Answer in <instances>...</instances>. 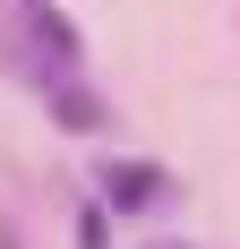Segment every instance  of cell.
I'll return each instance as SVG.
<instances>
[{"instance_id": "obj_1", "label": "cell", "mask_w": 240, "mask_h": 249, "mask_svg": "<svg viewBox=\"0 0 240 249\" xmlns=\"http://www.w3.org/2000/svg\"><path fill=\"white\" fill-rule=\"evenodd\" d=\"M43 103H51V121L69 129V138H103V129H112V103H103L77 69H60V77H51V86H43Z\"/></svg>"}, {"instance_id": "obj_3", "label": "cell", "mask_w": 240, "mask_h": 249, "mask_svg": "<svg viewBox=\"0 0 240 249\" xmlns=\"http://www.w3.org/2000/svg\"><path fill=\"white\" fill-rule=\"evenodd\" d=\"M112 241V232H103V206H86V215H77V249H103Z\"/></svg>"}, {"instance_id": "obj_2", "label": "cell", "mask_w": 240, "mask_h": 249, "mask_svg": "<svg viewBox=\"0 0 240 249\" xmlns=\"http://www.w3.org/2000/svg\"><path fill=\"white\" fill-rule=\"evenodd\" d=\"M171 180L154 172V163H103V206L112 215H146V206H163Z\"/></svg>"}, {"instance_id": "obj_4", "label": "cell", "mask_w": 240, "mask_h": 249, "mask_svg": "<svg viewBox=\"0 0 240 249\" xmlns=\"http://www.w3.org/2000/svg\"><path fill=\"white\" fill-rule=\"evenodd\" d=\"M0 249H17V224H9V215H0Z\"/></svg>"}]
</instances>
